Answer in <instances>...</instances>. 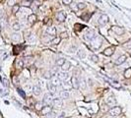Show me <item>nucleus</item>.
<instances>
[{"label":"nucleus","instance_id":"20e7f679","mask_svg":"<svg viewBox=\"0 0 131 118\" xmlns=\"http://www.w3.org/2000/svg\"><path fill=\"white\" fill-rule=\"evenodd\" d=\"M96 37V34H95V32H94L93 30H88L86 32H85V39L87 40H92L94 39Z\"/></svg>","mask_w":131,"mask_h":118},{"label":"nucleus","instance_id":"4c0bfd02","mask_svg":"<svg viewBox=\"0 0 131 118\" xmlns=\"http://www.w3.org/2000/svg\"><path fill=\"white\" fill-rule=\"evenodd\" d=\"M85 7H86V4H85V3H83V2L77 4V8L79 9V10H83V9L85 8Z\"/></svg>","mask_w":131,"mask_h":118},{"label":"nucleus","instance_id":"37998d69","mask_svg":"<svg viewBox=\"0 0 131 118\" xmlns=\"http://www.w3.org/2000/svg\"><path fill=\"white\" fill-rule=\"evenodd\" d=\"M19 10H20V7H19L18 5H14V6H13L12 11H13L14 13H18V12H19Z\"/></svg>","mask_w":131,"mask_h":118},{"label":"nucleus","instance_id":"393cba45","mask_svg":"<svg viewBox=\"0 0 131 118\" xmlns=\"http://www.w3.org/2000/svg\"><path fill=\"white\" fill-rule=\"evenodd\" d=\"M62 87L65 89H72V84H71V82H64V83H62Z\"/></svg>","mask_w":131,"mask_h":118},{"label":"nucleus","instance_id":"bb28decb","mask_svg":"<svg viewBox=\"0 0 131 118\" xmlns=\"http://www.w3.org/2000/svg\"><path fill=\"white\" fill-rule=\"evenodd\" d=\"M60 97L62 98V100H66V98L69 97V93L66 92V91H62L60 93Z\"/></svg>","mask_w":131,"mask_h":118},{"label":"nucleus","instance_id":"412c9836","mask_svg":"<svg viewBox=\"0 0 131 118\" xmlns=\"http://www.w3.org/2000/svg\"><path fill=\"white\" fill-rule=\"evenodd\" d=\"M48 91H49V93L54 94L56 93V87L51 83H48Z\"/></svg>","mask_w":131,"mask_h":118},{"label":"nucleus","instance_id":"2f4dec72","mask_svg":"<svg viewBox=\"0 0 131 118\" xmlns=\"http://www.w3.org/2000/svg\"><path fill=\"white\" fill-rule=\"evenodd\" d=\"M65 61H66V60H65L64 58H59V59L56 60V65H57V66H60V67H61V66L64 64Z\"/></svg>","mask_w":131,"mask_h":118},{"label":"nucleus","instance_id":"58836bf2","mask_svg":"<svg viewBox=\"0 0 131 118\" xmlns=\"http://www.w3.org/2000/svg\"><path fill=\"white\" fill-rule=\"evenodd\" d=\"M91 59H92V61H93V62H95V63H97L98 61H99V57H98L97 55H95V54L91 55Z\"/></svg>","mask_w":131,"mask_h":118},{"label":"nucleus","instance_id":"0eeeda50","mask_svg":"<svg viewBox=\"0 0 131 118\" xmlns=\"http://www.w3.org/2000/svg\"><path fill=\"white\" fill-rule=\"evenodd\" d=\"M71 84H72V88H74V89H79V87H80L79 79L75 76H72V78H71Z\"/></svg>","mask_w":131,"mask_h":118},{"label":"nucleus","instance_id":"09e8293b","mask_svg":"<svg viewBox=\"0 0 131 118\" xmlns=\"http://www.w3.org/2000/svg\"><path fill=\"white\" fill-rule=\"evenodd\" d=\"M59 118H65V112H61V114L59 115Z\"/></svg>","mask_w":131,"mask_h":118},{"label":"nucleus","instance_id":"2eb2a0df","mask_svg":"<svg viewBox=\"0 0 131 118\" xmlns=\"http://www.w3.org/2000/svg\"><path fill=\"white\" fill-rule=\"evenodd\" d=\"M36 21V16L35 14H30V15L28 16V23H29L30 25H33Z\"/></svg>","mask_w":131,"mask_h":118},{"label":"nucleus","instance_id":"de8ad7c7","mask_svg":"<svg viewBox=\"0 0 131 118\" xmlns=\"http://www.w3.org/2000/svg\"><path fill=\"white\" fill-rule=\"evenodd\" d=\"M90 16H91V14H87V15L83 16L82 18H83V19H85V21H89V18H90Z\"/></svg>","mask_w":131,"mask_h":118},{"label":"nucleus","instance_id":"c03bdc74","mask_svg":"<svg viewBox=\"0 0 131 118\" xmlns=\"http://www.w3.org/2000/svg\"><path fill=\"white\" fill-rule=\"evenodd\" d=\"M24 75H25L26 78H29V77H30V72H29V70H28V69H25V70H24Z\"/></svg>","mask_w":131,"mask_h":118},{"label":"nucleus","instance_id":"a878e982","mask_svg":"<svg viewBox=\"0 0 131 118\" xmlns=\"http://www.w3.org/2000/svg\"><path fill=\"white\" fill-rule=\"evenodd\" d=\"M124 78L125 79L131 78V68H127L124 71Z\"/></svg>","mask_w":131,"mask_h":118},{"label":"nucleus","instance_id":"c756f323","mask_svg":"<svg viewBox=\"0 0 131 118\" xmlns=\"http://www.w3.org/2000/svg\"><path fill=\"white\" fill-rule=\"evenodd\" d=\"M56 117V113L54 111H50L47 114H45V118H55Z\"/></svg>","mask_w":131,"mask_h":118},{"label":"nucleus","instance_id":"cd10ccee","mask_svg":"<svg viewBox=\"0 0 131 118\" xmlns=\"http://www.w3.org/2000/svg\"><path fill=\"white\" fill-rule=\"evenodd\" d=\"M77 54H78V56H79V57H80L81 59H84V58L86 57V53H85V51L82 50V49L79 50L78 52H77Z\"/></svg>","mask_w":131,"mask_h":118},{"label":"nucleus","instance_id":"a18cd8bd","mask_svg":"<svg viewBox=\"0 0 131 118\" xmlns=\"http://www.w3.org/2000/svg\"><path fill=\"white\" fill-rule=\"evenodd\" d=\"M79 82H80V84L83 85V88H85L86 87V82H85V79H79Z\"/></svg>","mask_w":131,"mask_h":118},{"label":"nucleus","instance_id":"e433bc0d","mask_svg":"<svg viewBox=\"0 0 131 118\" xmlns=\"http://www.w3.org/2000/svg\"><path fill=\"white\" fill-rule=\"evenodd\" d=\"M28 40H29V42H32V43H35V36L30 34V36H28Z\"/></svg>","mask_w":131,"mask_h":118},{"label":"nucleus","instance_id":"b1692460","mask_svg":"<svg viewBox=\"0 0 131 118\" xmlns=\"http://www.w3.org/2000/svg\"><path fill=\"white\" fill-rule=\"evenodd\" d=\"M16 67L19 68V69H21L24 67V61H23L22 59H17L16 61Z\"/></svg>","mask_w":131,"mask_h":118},{"label":"nucleus","instance_id":"39448f33","mask_svg":"<svg viewBox=\"0 0 131 118\" xmlns=\"http://www.w3.org/2000/svg\"><path fill=\"white\" fill-rule=\"evenodd\" d=\"M106 104L109 105V106H110V107H114L115 106V104H116V100L115 98L112 97V96H110V97H109L106 100Z\"/></svg>","mask_w":131,"mask_h":118},{"label":"nucleus","instance_id":"3c124183","mask_svg":"<svg viewBox=\"0 0 131 118\" xmlns=\"http://www.w3.org/2000/svg\"><path fill=\"white\" fill-rule=\"evenodd\" d=\"M128 43H129V44H126L125 46H126V47H128V48H131V42H128Z\"/></svg>","mask_w":131,"mask_h":118},{"label":"nucleus","instance_id":"79ce46f5","mask_svg":"<svg viewBox=\"0 0 131 118\" xmlns=\"http://www.w3.org/2000/svg\"><path fill=\"white\" fill-rule=\"evenodd\" d=\"M2 84H3V86L6 87V88L9 86V82H8V80H7L6 78H5V79L3 78V79H2Z\"/></svg>","mask_w":131,"mask_h":118},{"label":"nucleus","instance_id":"c9c22d12","mask_svg":"<svg viewBox=\"0 0 131 118\" xmlns=\"http://www.w3.org/2000/svg\"><path fill=\"white\" fill-rule=\"evenodd\" d=\"M43 107H44V103L43 102H36V110H41V109H43Z\"/></svg>","mask_w":131,"mask_h":118},{"label":"nucleus","instance_id":"7ed1b4c3","mask_svg":"<svg viewBox=\"0 0 131 118\" xmlns=\"http://www.w3.org/2000/svg\"><path fill=\"white\" fill-rule=\"evenodd\" d=\"M52 94L51 93H45L44 97V100H43V103L46 105H49L50 103H52Z\"/></svg>","mask_w":131,"mask_h":118},{"label":"nucleus","instance_id":"f8f14e48","mask_svg":"<svg viewBox=\"0 0 131 118\" xmlns=\"http://www.w3.org/2000/svg\"><path fill=\"white\" fill-rule=\"evenodd\" d=\"M53 39H54L53 36H49V35L46 34L45 36H43V39H41V40H43V42H44V43H50L51 40H52Z\"/></svg>","mask_w":131,"mask_h":118},{"label":"nucleus","instance_id":"9b49d317","mask_svg":"<svg viewBox=\"0 0 131 118\" xmlns=\"http://www.w3.org/2000/svg\"><path fill=\"white\" fill-rule=\"evenodd\" d=\"M46 34L51 36H53V37H55V36H56V28L55 27H49V28H47V30H46Z\"/></svg>","mask_w":131,"mask_h":118},{"label":"nucleus","instance_id":"dca6fc26","mask_svg":"<svg viewBox=\"0 0 131 118\" xmlns=\"http://www.w3.org/2000/svg\"><path fill=\"white\" fill-rule=\"evenodd\" d=\"M33 93H34L35 96H39V94H40L41 89H40V87L39 86V85H36V86L33 87Z\"/></svg>","mask_w":131,"mask_h":118},{"label":"nucleus","instance_id":"ea45409f","mask_svg":"<svg viewBox=\"0 0 131 118\" xmlns=\"http://www.w3.org/2000/svg\"><path fill=\"white\" fill-rule=\"evenodd\" d=\"M68 36V32H61L60 34V39H66V37Z\"/></svg>","mask_w":131,"mask_h":118},{"label":"nucleus","instance_id":"f257e3e1","mask_svg":"<svg viewBox=\"0 0 131 118\" xmlns=\"http://www.w3.org/2000/svg\"><path fill=\"white\" fill-rule=\"evenodd\" d=\"M102 37L101 36H96V37L94 39L91 40V47L93 49H99L100 47L102 46Z\"/></svg>","mask_w":131,"mask_h":118},{"label":"nucleus","instance_id":"8fccbe9b","mask_svg":"<svg viewBox=\"0 0 131 118\" xmlns=\"http://www.w3.org/2000/svg\"><path fill=\"white\" fill-rule=\"evenodd\" d=\"M89 86H93V81H92V80L91 79H89Z\"/></svg>","mask_w":131,"mask_h":118},{"label":"nucleus","instance_id":"a19ab883","mask_svg":"<svg viewBox=\"0 0 131 118\" xmlns=\"http://www.w3.org/2000/svg\"><path fill=\"white\" fill-rule=\"evenodd\" d=\"M18 93H19V94L23 97V98H25L26 97V94H25V93L23 92V89H18Z\"/></svg>","mask_w":131,"mask_h":118},{"label":"nucleus","instance_id":"9d476101","mask_svg":"<svg viewBox=\"0 0 131 118\" xmlns=\"http://www.w3.org/2000/svg\"><path fill=\"white\" fill-rule=\"evenodd\" d=\"M57 20L61 23L66 20V14H65L64 11H60L57 13Z\"/></svg>","mask_w":131,"mask_h":118},{"label":"nucleus","instance_id":"f3484780","mask_svg":"<svg viewBox=\"0 0 131 118\" xmlns=\"http://www.w3.org/2000/svg\"><path fill=\"white\" fill-rule=\"evenodd\" d=\"M24 61V64H27V65H32L33 62H34V58L33 56H26L25 59L23 60Z\"/></svg>","mask_w":131,"mask_h":118},{"label":"nucleus","instance_id":"4be33fe9","mask_svg":"<svg viewBox=\"0 0 131 118\" xmlns=\"http://www.w3.org/2000/svg\"><path fill=\"white\" fill-rule=\"evenodd\" d=\"M43 77H44V79L49 80V79H51V77H52V75H51V72H50V71H44V72L43 73Z\"/></svg>","mask_w":131,"mask_h":118},{"label":"nucleus","instance_id":"473e14b6","mask_svg":"<svg viewBox=\"0 0 131 118\" xmlns=\"http://www.w3.org/2000/svg\"><path fill=\"white\" fill-rule=\"evenodd\" d=\"M20 28H21V26H20V24H19V23L13 24V26H12V29L15 31V32H18L19 30H20Z\"/></svg>","mask_w":131,"mask_h":118},{"label":"nucleus","instance_id":"6ab92c4d","mask_svg":"<svg viewBox=\"0 0 131 118\" xmlns=\"http://www.w3.org/2000/svg\"><path fill=\"white\" fill-rule=\"evenodd\" d=\"M70 68H71V64H70V62H68V61H65L64 64L61 66V69L64 71V72H66V71H68Z\"/></svg>","mask_w":131,"mask_h":118},{"label":"nucleus","instance_id":"aec40b11","mask_svg":"<svg viewBox=\"0 0 131 118\" xmlns=\"http://www.w3.org/2000/svg\"><path fill=\"white\" fill-rule=\"evenodd\" d=\"M57 77H58V79L60 80V81H65V80L67 79L68 75L65 73V72H61V73H58L57 74Z\"/></svg>","mask_w":131,"mask_h":118},{"label":"nucleus","instance_id":"49530a36","mask_svg":"<svg viewBox=\"0 0 131 118\" xmlns=\"http://www.w3.org/2000/svg\"><path fill=\"white\" fill-rule=\"evenodd\" d=\"M63 4H65V5H69V4H71L72 0H62Z\"/></svg>","mask_w":131,"mask_h":118},{"label":"nucleus","instance_id":"ddd939ff","mask_svg":"<svg viewBox=\"0 0 131 118\" xmlns=\"http://www.w3.org/2000/svg\"><path fill=\"white\" fill-rule=\"evenodd\" d=\"M113 52H114V48L113 47H107V48H106L105 50H104V53L106 56H111L112 54H113Z\"/></svg>","mask_w":131,"mask_h":118},{"label":"nucleus","instance_id":"6e6552de","mask_svg":"<svg viewBox=\"0 0 131 118\" xmlns=\"http://www.w3.org/2000/svg\"><path fill=\"white\" fill-rule=\"evenodd\" d=\"M109 18L107 15H102L99 18V24L100 25H106V24L109 23Z\"/></svg>","mask_w":131,"mask_h":118},{"label":"nucleus","instance_id":"c85d7f7f","mask_svg":"<svg viewBox=\"0 0 131 118\" xmlns=\"http://www.w3.org/2000/svg\"><path fill=\"white\" fill-rule=\"evenodd\" d=\"M21 39V36L19 34H13L12 35V40L13 41H19Z\"/></svg>","mask_w":131,"mask_h":118},{"label":"nucleus","instance_id":"a211bd4d","mask_svg":"<svg viewBox=\"0 0 131 118\" xmlns=\"http://www.w3.org/2000/svg\"><path fill=\"white\" fill-rule=\"evenodd\" d=\"M50 83L56 87V86H58V85H60V80L58 79L57 76H52L51 77V82Z\"/></svg>","mask_w":131,"mask_h":118},{"label":"nucleus","instance_id":"423d86ee","mask_svg":"<svg viewBox=\"0 0 131 118\" xmlns=\"http://www.w3.org/2000/svg\"><path fill=\"white\" fill-rule=\"evenodd\" d=\"M52 105L55 107V108H61L63 106V102L60 98H53L52 100Z\"/></svg>","mask_w":131,"mask_h":118},{"label":"nucleus","instance_id":"f704fd0d","mask_svg":"<svg viewBox=\"0 0 131 118\" xmlns=\"http://www.w3.org/2000/svg\"><path fill=\"white\" fill-rule=\"evenodd\" d=\"M60 40H61V39H60V37H54V39H52V40H51V42H50V43H52V44H58L59 43V42H60Z\"/></svg>","mask_w":131,"mask_h":118},{"label":"nucleus","instance_id":"f03ea898","mask_svg":"<svg viewBox=\"0 0 131 118\" xmlns=\"http://www.w3.org/2000/svg\"><path fill=\"white\" fill-rule=\"evenodd\" d=\"M121 111H122L121 107H119V106H114V107H112L111 109L109 111V114L111 115V116H118V115L121 114Z\"/></svg>","mask_w":131,"mask_h":118},{"label":"nucleus","instance_id":"1a4fd4ad","mask_svg":"<svg viewBox=\"0 0 131 118\" xmlns=\"http://www.w3.org/2000/svg\"><path fill=\"white\" fill-rule=\"evenodd\" d=\"M111 30L113 31L116 35H118V36H121L124 32V30L122 29V28H120V27H118V26H113L111 28Z\"/></svg>","mask_w":131,"mask_h":118},{"label":"nucleus","instance_id":"4468645a","mask_svg":"<svg viewBox=\"0 0 131 118\" xmlns=\"http://www.w3.org/2000/svg\"><path fill=\"white\" fill-rule=\"evenodd\" d=\"M125 60H126V55H121V56H119V57L115 60V65L123 64L125 62Z\"/></svg>","mask_w":131,"mask_h":118},{"label":"nucleus","instance_id":"72a5a7b5","mask_svg":"<svg viewBox=\"0 0 131 118\" xmlns=\"http://www.w3.org/2000/svg\"><path fill=\"white\" fill-rule=\"evenodd\" d=\"M31 4H32V1H31V0H25V1L22 2V5L24 6V7H26V8H28L29 6H31Z\"/></svg>","mask_w":131,"mask_h":118},{"label":"nucleus","instance_id":"7c9ffc66","mask_svg":"<svg viewBox=\"0 0 131 118\" xmlns=\"http://www.w3.org/2000/svg\"><path fill=\"white\" fill-rule=\"evenodd\" d=\"M109 84H110V85H111V86L113 87V88L117 89H120L121 88H122V87H121V85H120V84H118L117 82H111V83H109Z\"/></svg>","mask_w":131,"mask_h":118},{"label":"nucleus","instance_id":"603ef678","mask_svg":"<svg viewBox=\"0 0 131 118\" xmlns=\"http://www.w3.org/2000/svg\"><path fill=\"white\" fill-rule=\"evenodd\" d=\"M26 89H31V86H30V85H27V86H26Z\"/></svg>","mask_w":131,"mask_h":118},{"label":"nucleus","instance_id":"5701e85b","mask_svg":"<svg viewBox=\"0 0 131 118\" xmlns=\"http://www.w3.org/2000/svg\"><path fill=\"white\" fill-rule=\"evenodd\" d=\"M41 111H43L44 114H47L48 112L52 111V110H51V106H49V105H45V106H44V107H43V109H41Z\"/></svg>","mask_w":131,"mask_h":118}]
</instances>
